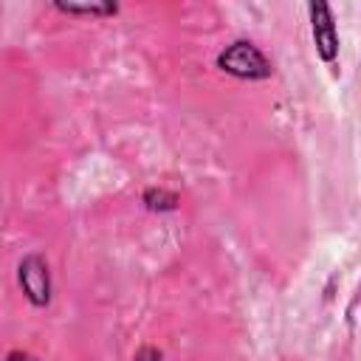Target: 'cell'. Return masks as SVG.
Wrapping results in <instances>:
<instances>
[{
  "mask_svg": "<svg viewBox=\"0 0 361 361\" xmlns=\"http://www.w3.org/2000/svg\"><path fill=\"white\" fill-rule=\"evenodd\" d=\"M141 203L149 212H175L178 203H180V197H178V192H172L166 186H147L141 192Z\"/></svg>",
  "mask_w": 361,
  "mask_h": 361,
  "instance_id": "5b68a950",
  "label": "cell"
},
{
  "mask_svg": "<svg viewBox=\"0 0 361 361\" xmlns=\"http://www.w3.org/2000/svg\"><path fill=\"white\" fill-rule=\"evenodd\" d=\"M17 285L23 290V296L28 299V305L34 307H45L54 296V282H51V268L48 259L37 251L25 254L17 265Z\"/></svg>",
  "mask_w": 361,
  "mask_h": 361,
  "instance_id": "7a4b0ae2",
  "label": "cell"
},
{
  "mask_svg": "<svg viewBox=\"0 0 361 361\" xmlns=\"http://www.w3.org/2000/svg\"><path fill=\"white\" fill-rule=\"evenodd\" d=\"M56 11L62 14H73V17H113L118 14V3H54Z\"/></svg>",
  "mask_w": 361,
  "mask_h": 361,
  "instance_id": "277c9868",
  "label": "cell"
},
{
  "mask_svg": "<svg viewBox=\"0 0 361 361\" xmlns=\"http://www.w3.org/2000/svg\"><path fill=\"white\" fill-rule=\"evenodd\" d=\"M217 68L223 73L234 76V79H248V82H259V79H268L274 73L271 59L251 39H234V42H228L217 54Z\"/></svg>",
  "mask_w": 361,
  "mask_h": 361,
  "instance_id": "6da1fadb",
  "label": "cell"
},
{
  "mask_svg": "<svg viewBox=\"0 0 361 361\" xmlns=\"http://www.w3.org/2000/svg\"><path fill=\"white\" fill-rule=\"evenodd\" d=\"M307 14H310L316 54L322 56V62L333 65L338 59V31H336V20H333V8L327 3H310Z\"/></svg>",
  "mask_w": 361,
  "mask_h": 361,
  "instance_id": "3957f363",
  "label": "cell"
},
{
  "mask_svg": "<svg viewBox=\"0 0 361 361\" xmlns=\"http://www.w3.org/2000/svg\"><path fill=\"white\" fill-rule=\"evenodd\" d=\"M133 361H164V353L158 347H152V344H144V347L135 350Z\"/></svg>",
  "mask_w": 361,
  "mask_h": 361,
  "instance_id": "8992f818",
  "label": "cell"
},
{
  "mask_svg": "<svg viewBox=\"0 0 361 361\" xmlns=\"http://www.w3.org/2000/svg\"><path fill=\"white\" fill-rule=\"evenodd\" d=\"M6 361H39V358L34 353H28V350H8Z\"/></svg>",
  "mask_w": 361,
  "mask_h": 361,
  "instance_id": "52a82bcc",
  "label": "cell"
}]
</instances>
